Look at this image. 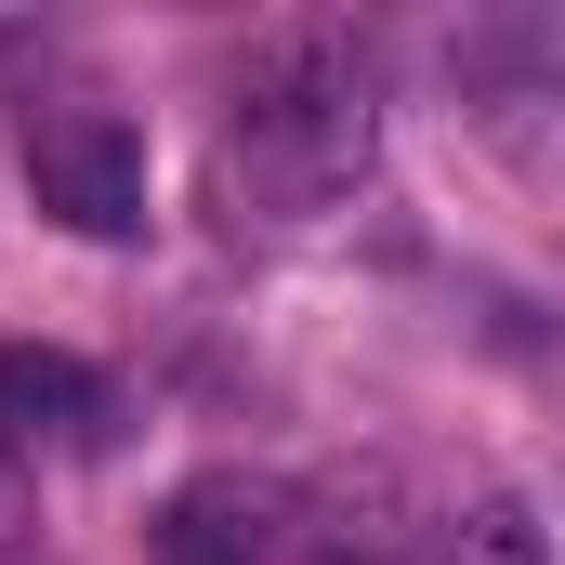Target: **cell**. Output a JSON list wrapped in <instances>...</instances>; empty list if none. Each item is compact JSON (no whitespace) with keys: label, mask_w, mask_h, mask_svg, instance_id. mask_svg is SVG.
<instances>
[{"label":"cell","mask_w":565,"mask_h":565,"mask_svg":"<svg viewBox=\"0 0 565 565\" xmlns=\"http://www.w3.org/2000/svg\"><path fill=\"white\" fill-rule=\"evenodd\" d=\"M382 158V79L355 26H277L224 106V198L237 224H316Z\"/></svg>","instance_id":"1"},{"label":"cell","mask_w":565,"mask_h":565,"mask_svg":"<svg viewBox=\"0 0 565 565\" xmlns=\"http://www.w3.org/2000/svg\"><path fill=\"white\" fill-rule=\"evenodd\" d=\"M26 198H40V224H66V237H93V250H132L145 211H158V171H145V132L119 106H26Z\"/></svg>","instance_id":"2"},{"label":"cell","mask_w":565,"mask_h":565,"mask_svg":"<svg viewBox=\"0 0 565 565\" xmlns=\"http://www.w3.org/2000/svg\"><path fill=\"white\" fill-rule=\"evenodd\" d=\"M447 66H460L473 145H487L513 184L565 198V26H473Z\"/></svg>","instance_id":"3"},{"label":"cell","mask_w":565,"mask_h":565,"mask_svg":"<svg viewBox=\"0 0 565 565\" xmlns=\"http://www.w3.org/2000/svg\"><path fill=\"white\" fill-rule=\"evenodd\" d=\"M106 434V382L53 342H13L0 355V447H93Z\"/></svg>","instance_id":"4"},{"label":"cell","mask_w":565,"mask_h":565,"mask_svg":"<svg viewBox=\"0 0 565 565\" xmlns=\"http://www.w3.org/2000/svg\"><path fill=\"white\" fill-rule=\"evenodd\" d=\"M158 565H264V513L237 487H184L158 513Z\"/></svg>","instance_id":"5"},{"label":"cell","mask_w":565,"mask_h":565,"mask_svg":"<svg viewBox=\"0 0 565 565\" xmlns=\"http://www.w3.org/2000/svg\"><path fill=\"white\" fill-rule=\"evenodd\" d=\"M434 565H553V540H540L526 500H460L447 540H434Z\"/></svg>","instance_id":"6"},{"label":"cell","mask_w":565,"mask_h":565,"mask_svg":"<svg viewBox=\"0 0 565 565\" xmlns=\"http://www.w3.org/2000/svg\"><path fill=\"white\" fill-rule=\"evenodd\" d=\"M316 565H382V553H355V540H329V553H316Z\"/></svg>","instance_id":"7"}]
</instances>
